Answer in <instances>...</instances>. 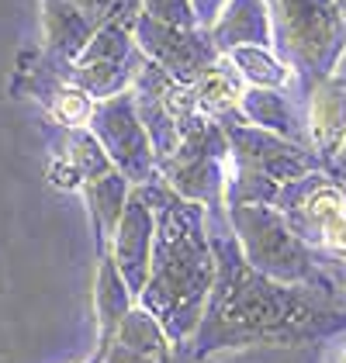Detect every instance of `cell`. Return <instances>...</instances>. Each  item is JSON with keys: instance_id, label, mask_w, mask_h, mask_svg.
Masks as SVG:
<instances>
[{"instance_id": "cell-3", "label": "cell", "mask_w": 346, "mask_h": 363, "mask_svg": "<svg viewBox=\"0 0 346 363\" xmlns=\"http://www.w3.org/2000/svg\"><path fill=\"white\" fill-rule=\"evenodd\" d=\"M225 222L232 228V239L246 263L281 280V284H305V287H325L336 291V263L316 252L288 218L263 201H229Z\"/></svg>"}, {"instance_id": "cell-25", "label": "cell", "mask_w": 346, "mask_h": 363, "mask_svg": "<svg viewBox=\"0 0 346 363\" xmlns=\"http://www.w3.org/2000/svg\"><path fill=\"white\" fill-rule=\"evenodd\" d=\"M322 363H346V329L322 339Z\"/></svg>"}, {"instance_id": "cell-1", "label": "cell", "mask_w": 346, "mask_h": 363, "mask_svg": "<svg viewBox=\"0 0 346 363\" xmlns=\"http://www.w3.org/2000/svg\"><path fill=\"white\" fill-rule=\"evenodd\" d=\"M208 232L215 250V284L204 301L201 322L180 357L198 363L239 346L322 342L346 329V305L336 291L281 284L253 270L232 239L225 211H208Z\"/></svg>"}, {"instance_id": "cell-6", "label": "cell", "mask_w": 346, "mask_h": 363, "mask_svg": "<svg viewBox=\"0 0 346 363\" xmlns=\"http://www.w3.org/2000/svg\"><path fill=\"white\" fill-rule=\"evenodd\" d=\"M229 139L218 121L198 118L184 128L173 152L160 163V184L173 194L201 204L204 211H225V187H229Z\"/></svg>"}, {"instance_id": "cell-27", "label": "cell", "mask_w": 346, "mask_h": 363, "mask_svg": "<svg viewBox=\"0 0 346 363\" xmlns=\"http://www.w3.org/2000/svg\"><path fill=\"white\" fill-rule=\"evenodd\" d=\"M80 363H104V350H101V346H94V353H90L86 360H80Z\"/></svg>"}, {"instance_id": "cell-28", "label": "cell", "mask_w": 346, "mask_h": 363, "mask_svg": "<svg viewBox=\"0 0 346 363\" xmlns=\"http://www.w3.org/2000/svg\"><path fill=\"white\" fill-rule=\"evenodd\" d=\"M336 4V14H340V21L346 25V0H333Z\"/></svg>"}, {"instance_id": "cell-12", "label": "cell", "mask_w": 346, "mask_h": 363, "mask_svg": "<svg viewBox=\"0 0 346 363\" xmlns=\"http://www.w3.org/2000/svg\"><path fill=\"white\" fill-rule=\"evenodd\" d=\"M152 232H156V215H152V194L149 184L132 187V194L121 208L115 232L108 239L104 256L115 263V270L121 274V280L128 284V291L139 298L149 274V252H152Z\"/></svg>"}, {"instance_id": "cell-16", "label": "cell", "mask_w": 346, "mask_h": 363, "mask_svg": "<svg viewBox=\"0 0 346 363\" xmlns=\"http://www.w3.org/2000/svg\"><path fill=\"white\" fill-rule=\"evenodd\" d=\"M208 38L218 52H229L235 45H274V21L267 0H229Z\"/></svg>"}, {"instance_id": "cell-26", "label": "cell", "mask_w": 346, "mask_h": 363, "mask_svg": "<svg viewBox=\"0 0 346 363\" xmlns=\"http://www.w3.org/2000/svg\"><path fill=\"white\" fill-rule=\"evenodd\" d=\"M336 294L343 298V305H346V259L336 263Z\"/></svg>"}, {"instance_id": "cell-24", "label": "cell", "mask_w": 346, "mask_h": 363, "mask_svg": "<svg viewBox=\"0 0 346 363\" xmlns=\"http://www.w3.org/2000/svg\"><path fill=\"white\" fill-rule=\"evenodd\" d=\"M229 0H191V7H194V18H198V28H211L215 25V18L222 14V7H225Z\"/></svg>"}, {"instance_id": "cell-18", "label": "cell", "mask_w": 346, "mask_h": 363, "mask_svg": "<svg viewBox=\"0 0 346 363\" xmlns=\"http://www.w3.org/2000/svg\"><path fill=\"white\" fill-rule=\"evenodd\" d=\"M80 194L86 201V215H90V225H94L97 252L104 256L108 239H111L118 218H121V208H125V201L132 194V184L111 167V169H104V173H97V177H90L84 187H80Z\"/></svg>"}, {"instance_id": "cell-13", "label": "cell", "mask_w": 346, "mask_h": 363, "mask_svg": "<svg viewBox=\"0 0 346 363\" xmlns=\"http://www.w3.org/2000/svg\"><path fill=\"white\" fill-rule=\"evenodd\" d=\"M101 350L104 363H180V353L167 329L139 301L128 308V315L118 322V329Z\"/></svg>"}, {"instance_id": "cell-5", "label": "cell", "mask_w": 346, "mask_h": 363, "mask_svg": "<svg viewBox=\"0 0 346 363\" xmlns=\"http://www.w3.org/2000/svg\"><path fill=\"white\" fill-rule=\"evenodd\" d=\"M274 49L301 77L336 73L346 56V25L333 0H267Z\"/></svg>"}, {"instance_id": "cell-23", "label": "cell", "mask_w": 346, "mask_h": 363, "mask_svg": "<svg viewBox=\"0 0 346 363\" xmlns=\"http://www.w3.org/2000/svg\"><path fill=\"white\" fill-rule=\"evenodd\" d=\"M73 7H80L86 18H94L97 25L104 21H132L139 11V0H69Z\"/></svg>"}, {"instance_id": "cell-10", "label": "cell", "mask_w": 346, "mask_h": 363, "mask_svg": "<svg viewBox=\"0 0 346 363\" xmlns=\"http://www.w3.org/2000/svg\"><path fill=\"white\" fill-rule=\"evenodd\" d=\"M132 38L139 45L149 62H156L160 69H167L173 80L180 84H194L204 69L222 56L208 31L204 28H177V25H163V21H152L135 11L132 18Z\"/></svg>"}, {"instance_id": "cell-21", "label": "cell", "mask_w": 346, "mask_h": 363, "mask_svg": "<svg viewBox=\"0 0 346 363\" xmlns=\"http://www.w3.org/2000/svg\"><path fill=\"white\" fill-rule=\"evenodd\" d=\"M198 363H322V342H277V346H239L222 350Z\"/></svg>"}, {"instance_id": "cell-7", "label": "cell", "mask_w": 346, "mask_h": 363, "mask_svg": "<svg viewBox=\"0 0 346 363\" xmlns=\"http://www.w3.org/2000/svg\"><path fill=\"white\" fill-rule=\"evenodd\" d=\"M270 204L316 252L333 263L346 259V187L329 173V167H316L284 184Z\"/></svg>"}, {"instance_id": "cell-14", "label": "cell", "mask_w": 346, "mask_h": 363, "mask_svg": "<svg viewBox=\"0 0 346 363\" xmlns=\"http://www.w3.org/2000/svg\"><path fill=\"white\" fill-rule=\"evenodd\" d=\"M239 114L242 121L267 128L274 135H284L291 142L308 145L305 132V104L301 90H277V86H246L239 97Z\"/></svg>"}, {"instance_id": "cell-17", "label": "cell", "mask_w": 346, "mask_h": 363, "mask_svg": "<svg viewBox=\"0 0 346 363\" xmlns=\"http://www.w3.org/2000/svg\"><path fill=\"white\" fill-rule=\"evenodd\" d=\"M242 90H246V84L239 80V73L225 62V56H218L201 77L191 84V97H194V108H198L201 118L225 125V121L242 118V114H239Z\"/></svg>"}, {"instance_id": "cell-11", "label": "cell", "mask_w": 346, "mask_h": 363, "mask_svg": "<svg viewBox=\"0 0 346 363\" xmlns=\"http://www.w3.org/2000/svg\"><path fill=\"white\" fill-rule=\"evenodd\" d=\"M301 104H305V132L308 149L316 152L318 167H336L346 152V77H301Z\"/></svg>"}, {"instance_id": "cell-19", "label": "cell", "mask_w": 346, "mask_h": 363, "mask_svg": "<svg viewBox=\"0 0 346 363\" xmlns=\"http://www.w3.org/2000/svg\"><path fill=\"white\" fill-rule=\"evenodd\" d=\"M225 62L239 73L246 86H277V90H298L301 73L281 56L274 45H235L222 52Z\"/></svg>"}, {"instance_id": "cell-9", "label": "cell", "mask_w": 346, "mask_h": 363, "mask_svg": "<svg viewBox=\"0 0 346 363\" xmlns=\"http://www.w3.org/2000/svg\"><path fill=\"white\" fill-rule=\"evenodd\" d=\"M139 66L143 52L132 38V21H104L80 49V56L66 66V77L90 101H104L128 90Z\"/></svg>"}, {"instance_id": "cell-15", "label": "cell", "mask_w": 346, "mask_h": 363, "mask_svg": "<svg viewBox=\"0 0 346 363\" xmlns=\"http://www.w3.org/2000/svg\"><path fill=\"white\" fill-rule=\"evenodd\" d=\"M38 4H42L45 59L56 62V66H69L101 25L94 18H86L80 7H73L69 0H38Z\"/></svg>"}, {"instance_id": "cell-22", "label": "cell", "mask_w": 346, "mask_h": 363, "mask_svg": "<svg viewBox=\"0 0 346 363\" xmlns=\"http://www.w3.org/2000/svg\"><path fill=\"white\" fill-rule=\"evenodd\" d=\"M139 14L163 25H177V28H198L191 0H139Z\"/></svg>"}, {"instance_id": "cell-4", "label": "cell", "mask_w": 346, "mask_h": 363, "mask_svg": "<svg viewBox=\"0 0 346 363\" xmlns=\"http://www.w3.org/2000/svg\"><path fill=\"white\" fill-rule=\"evenodd\" d=\"M229 139V187H225V204L229 201H263L270 204L277 191L312 173L318 167L316 152L301 142H291L284 135H274L267 128H257L242 118L222 125Z\"/></svg>"}, {"instance_id": "cell-20", "label": "cell", "mask_w": 346, "mask_h": 363, "mask_svg": "<svg viewBox=\"0 0 346 363\" xmlns=\"http://www.w3.org/2000/svg\"><path fill=\"white\" fill-rule=\"evenodd\" d=\"M135 305V294L128 291V284L121 280L115 263L108 256H101L97 263V277H94V315H97V346H104L118 322L128 315V308Z\"/></svg>"}, {"instance_id": "cell-8", "label": "cell", "mask_w": 346, "mask_h": 363, "mask_svg": "<svg viewBox=\"0 0 346 363\" xmlns=\"http://www.w3.org/2000/svg\"><path fill=\"white\" fill-rule=\"evenodd\" d=\"M90 135L101 142V149L108 152L111 167L132 184H152L160 180V160L152 152V142L145 135L143 118L135 111V97L132 90H121L115 97L94 101V111L86 121Z\"/></svg>"}, {"instance_id": "cell-2", "label": "cell", "mask_w": 346, "mask_h": 363, "mask_svg": "<svg viewBox=\"0 0 346 363\" xmlns=\"http://www.w3.org/2000/svg\"><path fill=\"white\" fill-rule=\"evenodd\" d=\"M149 194H152L156 232L149 252V274L135 301L167 329L180 353L198 329L204 301L215 284L208 211L187 197L173 194L160 180L149 184Z\"/></svg>"}]
</instances>
